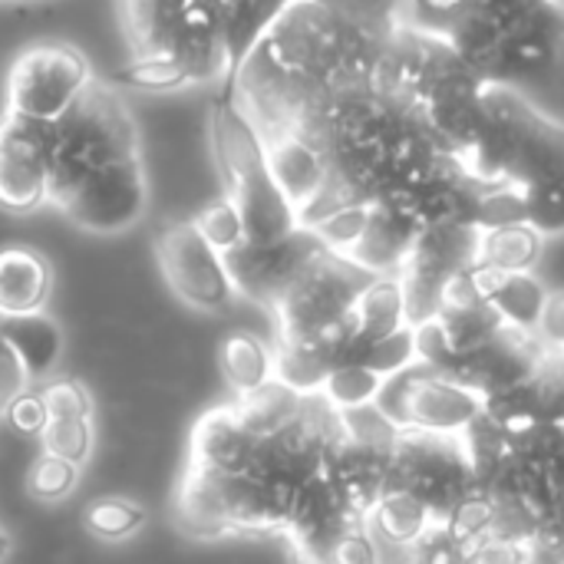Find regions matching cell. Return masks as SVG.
I'll list each match as a JSON object with an SVG mask.
<instances>
[{
	"label": "cell",
	"mask_w": 564,
	"mask_h": 564,
	"mask_svg": "<svg viewBox=\"0 0 564 564\" xmlns=\"http://www.w3.org/2000/svg\"><path fill=\"white\" fill-rule=\"evenodd\" d=\"M59 215L86 235H122L149 212V182L142 159H126L86 175L56 202Z\"/></svg>",
	"instance_id": "cell-12"
},
{
	"label": "cell",
	"mask_w": 564,
	"mask_h": 564,
	"mask_svg": "<svg viewBox=\"0 0 564 564\" xmlns=\"http://www.w3.org/2000/svg\"><path fill=\"white\" fill-rule=\"evenodd\" d=\"M149 525V512L142 502L126 496H102L83 509V529L99 542H126L135 539Z\"/></svg>",
	"instance_id": "cell-31"
},
{
	"label": "cell",
	"mask_w": 564,
	"mask_h": 564,
	"mask_svg": "<svg viewBox=\"0 0 564 564\" xmlns=\"http://www.w3.org/2000/svg\"><path fill=\"white\" fill-rule=\"evenodd\" d=\"M410 564H469V549L453 535L446 522H433L423 539L406 552Z\"/></svg>",
	"instance_id": "cell-40"
},
{
	"label": "cell",
	"mask_w": 564,
	"mask_h": 564,
	"mask_svg": "<svg viewBox=\"0 0 564 564\" xmlns=\"http://www.w3.org/2000/svg\"><path fill=\"white\" fill-rule=\"evenodd\" d=\"M473 281L482 294V301L499 314V321L522 334H539L552 291L545 281L532 271H499L489 264L473 268Z\"/></svg>",
	"instance_id": "cell-21"
},
{
	"label": "cell",
	"mask_w": 564,
	"mask_h": 564,
	"mask_svg": "<svg viewBox=\"0 0 564 564\" xmlns=\"http://www.w3.org/2000/svg\"><path fill=\"white\" fill-rule=\"evenodd\" d=\"M420 231L423 228L400 205L373 202L367 231L357 241V248L347 254V261L357 264L360 271L373 274V278H397L403 271Z\"/></svg>",
	"instance_id": "cell-22"
},
{
	"label": "cell",
	"mask_w": 564,
	"mask_h": 564,
	"mask_svg": "<svg viewBox=\"0 0 564 564\" xmlns=\"http://www.w3.org/2000/svg\"><path fill=\"white\" fill-rule=\"evenodd\" d=\"M542 245L545 238L529 221L492 228V231H482L479 264H489L499 271H532L542 258Z\"/></svg>",
	"instance_id": "cell-29"
},
{
	"label": "cell",
	"mask_w": 564,
	"mask_h": 564,
	"mask_svg": "<svg viewBox=\"0 0 564 564\" xmlns=\"http://www.w3.org/2000/svg\"><path fill=\"white\" fill-rule=\"evenodd\" d=\"M393 449L397 446H377L347 436L344 430L337 433V443L327 456V473L347 496V502L370 522V512L377 502L387 496L390 479H393Z\"/></svg>",
	"instance_id": "cell-19"
},
{
	"label": "cell",
	"mask_w": 564,
	"mask_h": 564,
	"mask_svg": "<svg viewBox=\"0 0 564 564\" xmlns=\"http://www.w3.org/2000/svg\"><path fill=\"white\" fill-rule=\"evenodd\" d=\"M10 555H13V535L0 525V564L10 562Z\"/></svg>",
	"instance_id": "cell-48"
},
{
	"label": "cell",
	"mask_w": 564,
	"mask_h": 564,
	"mask_svg": "<svg viewBox=\"0 0 564 564\" xmlns=\"http://www.w3.org/2000/svg\"><path fill=\"white\" fill-rule=\"evenodd\" d=\"M324 251L314 231L297 228L294 235L281 241H245L235 251L225 254L231 284L238 297H248L268 311L278 307V301L291 291V284L304 274V268Z\"/></svg>",
	"instance_id": "cell-15"
},
{
	"label": "cell",
	"mask_w": 564,
	"mask_h": 564,
	"mask_svg": "<svg viewBox=\"0 0 564 564\" xmlns=\"http://www.w3.org/2000/svg\"><path fill=\"white\" fill-rule=\"evenodd\" d=\"M40 400H43L50 420H93L96 416L93 393L83 380H69V377L50 380V383H43Z\"/></svg>",
	"instance_id": "cell-39"
},
{
	"label": "cell",
	"mask_w": 564,
	"mask_h": 564,
	"mask_svg": "<svg viewBox=\"0 0 564 564\" xmlns=\"http://www.w3.org/2000/svg\"><path fill=\"white\" fill-rule=\"evenodd\" d=\"M40 443H43V453L59 456L83 469L96 449V430H93V420H50L46 430L40 433Z\"/></svg>",
	"instance_id": "cell-36"
},
{
	"label": "cell",
	"mask_w": 564,
	"mask_h": 564,
	"mask_svg": "<svg viewBox=\"0 0 564 564\" xmlns=\"http://www.w3.org/2000/svg\"><path fill=\"white\" fill-rule=\"evenodd\" d=\"M122 30L132 56H175L195 86L231 79L221 10L208 0H122Z\"/></svg>",
	"instance_id": "cell-5"
},
{
	"label": "cell",
	"mask_w": 564,
	"mask_h": 564,
	"mask_svg": "<svg viewBox=\"0 0 564 564\" xmlns=\"http://www.w3.org/2000/svg\"><path fill=\"white\" fill-rule=\"evenodd\" d=\"M53 126L17 112L0 116V208L30 215L50 205Z\"/></svg>",
	"instance_id": "cell-14"
},
{
	"label": "cell",
	"mask_w": 564,
	"mask_h": 564,
	"mask_svg": "<svg viewBox=\"0 0 564 564\" xmlns=\"http://www.w3.org/2000/svg\"><path fill=\"white\" fill-rule=\"evenodd\" d=\"M347 360H357V364L370 367L373 373H380L383 380H393V377L420 367V337H416V327L406 324L397 334H387V337H380L373 344L354 347Z\"/></svg>",
	"instance_id": "cell-34"
},
{
	"label": "cell",
	"mask_w": 564,
	"mask_h": 564,
	"mask_svg": "<svg viewBox=\"0 0 564 564\" xmlns=\"http://www.w3.org/2000/svg\"><path fill=\"white\" fill-rule=\"evenodd\" d=\"M482 231L466 221L430 225L420 231L403 271L397 274L406 301V321L413 327L430 324L440 314L443 291L453 278L479 264Z\"/></svg>",
	"instance_id": "cell-10"
},
{
	"label": "cell",
	"mask_w": 564,
	"mask_h": 564,
	"mask_svg": "<svg viewBox=\"0 0 564 564\" xmlns=\"http://www.w3.org/2000/svg\"><path fill=\"white\" fill-rule=\"evenodd\" d=\"M502 30V63L509 79H532L564 53V10L555 0H476Z\"/></svg>",
	"instance_id": "cell-13"
},
{
	"label": "cell",
	"mask_w": 564,
	"mask_h": 564,
	"mask_svg": "<svg viewBox=\"0 0 564 564\" xmlns=\"http://www.w3.org/2000/svg\"><path fill=\"white\" fill-rule=\"evenodd\" d=\"M139 155V126L132 106L112 79H93L76 102L53 122L50 205L73 192L86 175Z\"/></svg>",
	"instance_id": "cell-4"
},
{
	"label": "cell",
	"mask_w": 564,
	"mask_h": 564,
	"mask_svg": "<svg viewBox=\"0 0 564 564\" xmlns=\"http://www.w3.org/2000/svg\"><path fill=\"white\" fill-rule=\"evenodd\" d=\"M370 278L373 274L324 248L271 311L278 324V340H301L344 327L354 301L370 284Z\"/></svg>",
	"instance_id": "cell-8"
},
{
	"label": "cell",
	"mask_w": 564,
	"mask_h": 564,
	"mask_svg": "<svg viewBox=\"0 0 564 564\" xmlns=\"http://www.w3.org/2000/svg\"><path fill=\"white\" fill-rule=\"evenodd\" d=\"M562 564H564V558H562Z\"/></svg>",
	"instance_id": "cell-50"
},
{
	"label": "cell",
	"mask_w": 564,
	"mask_h": 564,
	"mask_svg": "<svg viewBox=\"0 0 564 564\" xmlns=\"http://www.w3.org/2000/svg\"><path fill=\"white\" fill-rule=\"evenodd\" d=\"M321 564H380V555H377V539L370 532V525H360L354 532H347Z\"/></svg>",
	"instance_id": "cell-44"
},
{
	"label": "cell",
	"mask_w": 564,
	"mask_h": 564,
	"mask_svg": "<svg viewBox=\"0 0 564 564\" xmlns=\"http://www.w3.org/2000/svg\"><path fill=\"white\" fill-rule=\"evenodd\" d=\"M539 562V549L532 542H516V539H499V535H486L473 552L469 564H535Z\"/></svg>",
	"instance_id": "cell-42"
},
{
	"label": "cell",
	"mask_w": 564,
	"mask_h": 564,
	"mask_svg": "<svg viewBox=\"0 0 564 564\" xmlns=\"http://www.w3.org/2000/svg\"><path fill=\"white\" fill-rule=\"evenodd\" d=\"M542 347L552 360H558L564 367V291L552 294L549 301V311H545V321H542Z\"/></svg>",
	"instance_id": "cell-47"
},
{
	"label": "cell",
	"mask_w": 564,
	"mask_h": 564,
	"mask_svg": "<svg viewBox=\"0 0 564 564\" xmlns=\"http://www.w3.org/2000/svg\"><path fill=\"white\" fill-rule=\"evenodd\" d=\"M522 221H529L525 218V198L516 185H496V188L479 192V202H476V228L479 231L522 225Z\"/></svg>",
	"instance_id": "cell-38"
},
{
	"label": "cell",
	"mask_w": 564,
	"mask_h": 564,
	"mask_svg": "<svg viewBox=\"0 0 564 564\" xmlns=\"http://www.w3.org/2000/svg\"><path fill=\"white\" fill-rule=\"evenodd\" d=\"M545 360H549V354H545L539 334H522V330L502 327L479 350L466 354L446 377L459 380L463 387H469L482 400H489L496 393L529 383L542 370Z\"/></svg>",
	"instance_id": "cell-17"
},
{
	"label": "cell",
	"mask_w": 564,
	"mask_h": 564,
	"mask_svg": "<svg viewBox=\"0 0 564 564\" xmlns=\"http://www.w3.org/2000/svg\"><path fill=\"white\" fill-rule=\"evenodd\" d=\"M486 109L509 135V185L525 198V218L542 238L564 235V126L509 83H486Z\"/></svg>",
	"instance_id": "cell-2"
},
{
	"label": "cell",
	"mask_w": 564,
	"mask_h": 564,
	"mask_svg": "<svg viewBox=\"0 0 564 564\" xmlns=\"http://www.w3.org/2000/svg\"><path fill=\"white\" fill-rule=\"evenodd\" d=\"M347 324H350V340H354L350 350L406 327L410 321H406V301H403L400 281L397 278H370V284L354 301Z\"/></svg>",
	"instance_id": "cell-24"
},
{
	"label": "cell",
	"mask_w": 564,
	"mask_h": 564,
	"mask_svg": "<svg viewBox=\"0 0 564 564\" xmlns=\"http://www.w3.org/2000/svg\"><path fill=\"white\" fill-rule=\"evenodd\" d=\"M555 3H558V7H562V10H564V0H555Z\"/></svg>",
	"instance_id": "cell-49"
},
{
	"label": "cell",
	"mask_w": 564,
	"mask_h": 564,
	"mask_svg": "<svg viewBox=\"0 0 564 564\" xmlns=\"http://www.w3.org/2000/svg\"><path fill=\"white\" fill-rule=\"evenodd\" d=\"M7 340L13 344V350L20 354L30 380H43L50 377L59 360H63V327L56 324V317L43 314H26V317H0Z\"/></svg>",
	"instance_id": "cell-25"
},
{
	"label": "cell",
	"mask_w": 564,
	"mask_h": 564,
	"mask_svg": "<svg viewBox=\"0 0 564 564\" xmlns=\"http://www.w3.org/2000/svg\"><path fill=\"white\" fill-rule=\"evenodd\" d=\"M30 383H33V380H30V373H26L20 354L13 350V344L7 340L3 324H0V420H3V413H7V406H10L20 393L30 390Z\"/></svg>",
	"instance_id": "cell-43"
},
{
	"label": "cell",
	"mask_w": 564,
	"mask_h": 564,
	"mask_svg": "<svg viewBox=\"0 0 564 564\" xmlns=\"http://www.w3.org/2000/svg\"><path fill=\"white\" fill-rule=\"evenodd\" d=\"M390 486L423 502L436 522H446L469 496L479 492L469 436L400 430Z\"/></svg>",
	"instance_id": "cell-6"
},
{
	"label": "cell",
	"mask_w": 564,
	"mask_h": 564,
	"mask_svg": "<svg viewBox=\"0 0 564 564\" xmlns=\"http://www.w3.org/2000/svg\"><path fill=\"white\" fill-rule=\"evenodd\" d=\"M433 522L436 519L430 516V509L423 502H416L410 492L393 489V486L387 489V496L370 512V532L380 535V542L403 549V552H410Z\"/></svg>",
	"instance_id": "cell-28"
},
{
	"label": "cell",
	"mask_w": 564,
	"mask_h": 564,
	"mask_svg": "<svg viewBox=\"0 0 564 564\" xmlns=\"http://www.w3.org/2000/svg\"><path fill=\"white\" fill-rule=\"evenodd\" d=\"M93 79V63L76 43L36 40L7 69V112L53 126Z\"/></svg>",
	"instance_id": "cell-7"
},
{
	"label": "cell",
	"mask_w": 564,
	"mask_h": 564,
	"mask_svg": "<svg viewBox=\"0 0 564 564\" xmlns=\"http://www.w3.org/2000/svg\"><path fill=\"white\" fill-rule=\"evenodd\" d=\"M254 433L241 420L235 400L205 410L188 433L185 469L195 473H241L254 449Z\"/></svg>",
	"instance_id": "cell-20"
},
{
	"label": "cell",
	"mask_w": 564,
	"mask_h": 564,
	"mask_svg": "<svg viewBox=\"0 0 564 564\" xmlns=\"http://www.w3.org/2000/svg\"><path fill=\"white\" fill-rule=\"evenodd\" d=\"M383 387H387V380L380 373H373L370 367H364L357 360H347L327 377V383L321 390V400L337 413H350V410L373 406L380 400Z\"/></svg>",
	"instance_id": "cell-33"
},
{
	"label": "cell",
	"mask_w": 564,
	"mask_h": 564,
	"mask_svg": "<svg viewBox=\"0 0 564 564\" xmlns=\"http://www.w3.org/2000/svg\"><path fill=\"white\" fill-rule=\"evenodd\" d=\"M377 406L393 420L397 430L453 436H466L486 413V400L476 390L423 364L387 380Z\"/></svg>",
	"instance_id": "cell-9"
},
{
	"label": "cell",
	"mask_w": 564,
	"mask_h": 564,
	"mask_svg": "<svg viewBox=\"0 0 564 564\" xmlns=\"http://www.w3.org/2000/svg\"><path fill=\"white\" fill-rule=\"evenodd\" d=\"M109 79L122 89H139V93H175L195 86L192 73L175 56H162V53L129 56V63L116 66Z\"/></svg>",
	"instance_id": "cell-32"
},
{
	"label": "cell",
	"mask_w": 564,
	"mask_h": 564,
	"mask_svg": "<svg viewBox=\"0 0 564 564\" xmlns=\"http://www.w3.org/2000/svg\"><path fill=\"white\" fill-rule=\"evenodd\" d=\"M261 139L268 149L271 172H274L281 192L288 195V202L294 205L297 221L304 228L330 188V178H334L330 159L314 139H307L301 132H278V135H261Z\"/></svg>",
	"instance_id": "cell-18"
},
{
	"label": "cell",
	"mask_w": 564,
	"mask_h": 564,
	"mask_svg": "<svg viewBox=\"0 0 564 564\" xmlns=\"http://www.w3.org/2000/svg\"><path fill=\"white\" fill-rule=\"evenodd\" d=\"M3 420H7L17 433L40 436V433L46 430V423H50V413H46L40 393H30V390H26V393H20V397L7 406Z\"/></svg>",
	"instance_id": "cell-45"
},
{
	"label": "cell",
	"mask_w": 564,
	"mask_h": 564,
	"mask_svg": "<svg viewBox=\"0 0 564 564\" xmlns=\"http://www.w3.org/2000/svg\"><path fill=\"white\" fill-rule=\"evenodd\" d=\"M195 225H198V231L208 238V245L212 248H218L221 254H228V251H235L238 245H245L248 241V235H245V221H241V212L221 195V198H215V202H208L195 218H192Z\"/></svg>",
	"instance_id": "cell-37"
},
{
	"label": "cell",
	"mask_w": 564,
	"mask_h": 564,
	"mask_svg": "<svg viewBox=\"0 0 564 564\" xmlns=\"http://www.w3.org/2000/svg\"><path fill=\"white\" fill-rule=\"evenodd\" d=\"M79 473H83L79 466H73V463H66L59 456L43 453L30 466V473H26V496L33 502H40V506H59V502H66L76 492Z\"/></svg>",
	"instance_id": "cell-35"
},
{
	"label": "cell",
	"mask_w": 564,
	"mask_h": 564,
	"mask_svg": "<svg viewBox=\"0 0 564 564\" xmlns=\"http://www.w3.org/2000/svg\"><path fill=\"white\" fill-rule=\"evenodd\" d=\"M403 20L433 33H446L463 13L476 7V0H403Z\"/></svg>",
	"instance_id": "cell-41"
},
{
	"label": "cell",
	"mask_w": 564,
	"mask_h": 564,
	"mask_svg": "<svg viewBox=\"0 0 564 564\" xmlns=\"http://www.w3.org/2000/svg\"><path fill=\"white\" fill-rule=\"evenodd\" d=\"M218 364L235 397L254 393L274 380V347L251 330H231L218 347Z\"/></svg>",
	"instance_id": "cell-26"
},
{
	"label": "cell",
	"mask_w": 564,
	"mask_h": 564,
	"mask_svg": "<svg viewBox=\"0 0 564 564\" xmlns=\"http://www.w3.org/2000/svg\"><path fill=\"white\" fill-rule=\"evenodd\" d=\"M555 476V473H552ZM555 502L539 529V555H552V558H564V476H555Z\"/></svg>",
	"instance_id": "cell-46"
},
{
	"label": "cell",
	"mask_w": 564,
	"mask_h": 564,
	"mask_svg": "<svg viewBox=\"0 0 564 564\" xmlns=\"http://www.w3.org/2000/svg\"><path fill=\"white\" fill-rule=\"evenodd\" d=\"M208 142L225 185V198L241 212L248 241H281L301 228L294 205L281 192L264 139L248 119L231 86L221 83V93L208 106Z\"/></svg>",
	"instance_id": "cell-1"
},
{
	"label": "cell",
	"mask_w": 564,
	"mask_h": 564,
	"mask_svg": "<svg viewBox=\"0 0 564 564\" xmlns=\"http://www.w3.org/2000/svg\"><path fill=\"white\" fill-rule=\"evenodd\" d=\"M155 261L169 291L198 314H225L238 297L225 254L208 245L192 218L165 221L159 228Z\"/></svg>",
	"instance_id": "cell-11"
},
{
	"label": "cell",
	"mask_w": 564,
	"mask_h": 564,
	"mask_svg": "<svg viewBox=\"0 0 564 564\" xmlns=\"http://www.w3.org/2000/svg\"><path fill=\"white\" fill-rule=\"evenodd\" d=\"M288 7V0H225L221 10V30L225 46L231 59V76L245 63V56L258 46V40L268 33V26L278 20V13Z\"/></svg>",
	"instance_id": "cell-27"
},
{
	"label": "cell",
	"mask_w": 564,
	"mask_h": 564,
	"mask_svg": "<svg viewBox=\"0 0 564 564\" xmlns=\"http://www.w3.org/2000/svg\"><path fill=\"white\" fill-rule=\"evenodd\" d=\"M370 525L364 516H357V509L347 502V496L340 492V486L334 482V476L324 469L317 476H311L291 502V516H288V529L281 539L291 542L294 555L304 564H321L324 555L354 529Z\"/></svg>",
	"instance_id": "cell-16"
},
{
	"label": "cell",
	"mask_w": 564,
	"mask_h": 564,
	"mask_svg": "<svg viewBox=\"0 0 564 564\" xmlns=\"http://www.w3.org/2000/svg\"><path fill=\"white\" fill-rule=\"evenodd\" d=\"M307 397L294 393L291 387H284L281 380H271L264 383L261 390L254 393H245V397H235V406L241 413V420L251 426L254 436H264V433H274L281 430L288 420H294L301 413Z\"/></svg>",
	"instance_id": "cell-30"
},
{
	"label": "cell",
	"mask_w": 564,
	"mask_h": 564,
	"mask_svg": "<svg viewBox=\"0 0 564 564\" xmlns=\"http://www.w3.org/2000/svg\"><path fill=\"white\" fill-rule=\"evenodd\" d=\"M294 492L251 473H195L178 476L172 522L198 542L241 535H284Z\"/></svg>",
	"instance_id": "cell-3"
},
{
	"label": "cell",
	"mask_w": 564,
	"mask_h": 564,
	"mask_svg": "<svg viewBox=\"0 0 564 564\" xmlns=\"http://www.w3.org/2000/svg\"><path fill=\"white\" fill-rule=\"evenodd\" d=\"M53 294V264L30 245L0 248V317L43 314Z\"/></svg>",
	"instance_id": "cell-23"
}]
</instances>
